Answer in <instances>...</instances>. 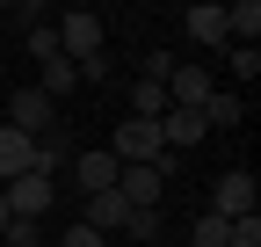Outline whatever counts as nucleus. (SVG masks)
<instances>
[{"label": "nucleus", "instance_id": "1", "mask_svg": "<svg viewBox=\"0 0 261 247\" xmlns=\"http://www.w3.org/2000/svg\"><path fill=\"white\" fill-rule=\"evenodd\" d=\"M58 51L73 58V66H87V58H102V51H109V37H102V15H87V8L58 15Z\"/></svg>", "mask_w": 261, "mask_h": 247}, {"label": "nucleus", "instance_id": "2", "mask_svg": "<svg viewBox=\"0 0 261 247\" xmlns=\"http://www.w3.org/2000/svg\"><path fill=\"white\" fill-rule=\"evenodd\" d=\"M8 124L22 138H44V131H58V102L44 95V87H15L8 95Z\"/></svg>", "mask_w": 261, "mask_h": 247}, {"label": "nucleus", "instance_id": "3", "mask_svg": "<svg viewBox=\"0 0 261 247\" xmlns=\"http://www.w3.org/2000/svg\"><path fill=\"white\" fill-rule=\"evenodd\" d=\"M109 153H116L123 167H152L167 145H160V124H138V116H123V131L109 138Z\"/></svg>", "mask_w": 261, "mask_h": 247}, {"label": "nucleus", "instance_id": "4", "mask_svg": "<svg viewBox=\"0 0 261 247\" xmlns=\"http://www.w3.org/2000/svg\"><path fill=\"white\" fill-rule=\"evenodd\" d=\"M0 196H8V218H44L51 196H58V182H51V175H15Z\"/></svg>", "mask_w": 261, "mask_h": 247}, {"label": "nucleus", "instance_id": "5", "mask_svg": "<svg viewBox=\"0 0 261 247\" xmlns=\"http://www.w3.org/2000/svg\"><path fill=\"white\" fill-rule=\"evenodd\" d=\"M254 175L247 167H232V175H218V189H211V218H247V211H254Z\"/></svg>", "mask_w": 261, "mask_h": 247}, {"label": "nucleus", "instance_id": "6", "mask_svg": "<svg viewBox=\"0 0 261 247\" xmlns=\"http://www.w3.org/2000/svg\"><path fill=\"white\" fill-rule=\"evenodd\" d=\"M116 175H123V160H116L109 145H94V153H80V160H73V182H80L87 196H102V189H116Z\"/></svg>", "mask_w": 261, "mask_h": 247}, {"label": "nucleus", "instance_id": "7", "mask_svg": "<svg viewBox=\"0 0 261 247\" xmlns=\"http://www.w3.org/2000/svg\"><path fill=\"white\" fill-rule=\"evenodd\" d=\"M203 138H211L203 131V109H167V116H160V145H167V153H189Z\"/></svg>", "mask_w": 261, "mask_h": 247}, {"label": "nucleus", "instance_id": "8", "mask_svg": "<svg viewBox=\"0 0 261 247\" xmlns=\"http://www.w3.org/2000/svg\"><path fill=\"white\" fill-rule=\"evenodd\" d=\"M15 175H37V138H22L15 124H0V182Z\"/></svg>", "mask_w": 261, "mask_h": 247}, {"label": "nucleus", "instance_id": "9", "mask_svg": "<svg viewBox=\"0 0 261 247\" xmlns=\"http://www.w3.org/2000/svg\"><path fill=\"white\" fill-rule=\"evenodd\" d=\"M160 189H167V182H160L152 167H123V175H116V196H123L130 211H160Z\"/></svg>", "mask_w": 261, "mask_h": 247}, {"label": "nucleus", "instance_id": "10", "mask_svg": "<svg viewBox=\"0 0 261 247\" xmlns=\"http://www.w3.org/2000/svg\"><path fill=\"white\" fill-rule=\"evenodd\" d=\"M123 218H130V204H123L116 189H102V196H80V226H94V233H123Z\"/></svg>", "mask_w": 261, "mask_h": 247}, {"label": "nucleus", "instance_id": "11", "mask_svg": "<svg viewBox=\"0 0 261 247\" xmlns=\"http://www.w3.org/2000/svg\"><path fill=\"white\" fill-rule=\"evenodd\" d=\"M37 87H44L51 102H65V95H73V87H80V66H73V58L58 51V58H44V66H37Z\"/></svg>", "mask_w": 261, "mask_h": 247}, {"label": "nucleus", "instance_id": "12", "mask_svg": "<svg viewBox=\"0 0 261 247\" xmlns=\"http://www.w3.org/2000/svg\"><path fill=\"white\" fill-rule=\"evenodd\" d=\"M167 109H174V102H167L160 80H130V116H138V124H160Z\"/></svg>", "mask_w": 261, "mask_h": 247}, {"label": "nucleus", "instance_id": "13", "mask_svg": "<svg viewBox=\"0 0 261 247\" xmlns=\"http://www.w3.org/2000/svg\"><path fill=\"white\" fill-rule=\"evenodd\" d=\"M225 37H240V44L261 37V0H232V8H225Z\"/></svg>", "mask_w": 261, "mask_h": 247}, {"label": "nucleus", "instance_id": "14", "mask_svg": "<svg viewBox=\"0 0 261 247\" xmlns=\"http://www.w3.org/2000/svg\"><path fill=\"white\" fill-rule=\"evenodd\" d=\"M189 37H196V44H225V8H211V0L189 8Z\"/></svg>", "mask_w": 261, "mask_h": 247}, {"label": "nucleus", "instance_id": "15", "mask_svg": "<svg viewBox=\"0 0 261 247\" xmlns=\"http://www.w3.org/2000/svg\"><path fill=\"white\" fill-rule=\"evenodd\" d=\"M232 124H240V95L211 87V102H203V131H232Z\"/></svg>", "mask_w": 261, "mask_h": 247}, {"label": "nucleus", "instance_id": "16", "mask_svg": "<svg viewBox=\"0 0 261 247\" xmlns=\"http://www.w3.org/2000/svg\"><path fill=\"white\" fill-rule=\"evenodd\" d=\"M22 44H29V58H37V66H44V58H58V22H37Z\"/></svg>", "mask_w": 261, "mask_h": 247}, {"label": "nucleus", "instance_id": "17", "mask_svg": "<svg viewBox=\"0 0 261 247\" xmlns=\"http://www.w3.org/2000/svg\"><path fill=\"white\" fill-rule=\"evenodd\" d=\"M225 247H261V211H247V218L225 226Z\"/></svg>", "mask_w": 261, "mask_h": 247}, {"label": "nucleus", "instance_id": "18", "mask_svg": "<svg viewBox=\"0 0 261 247\" xmlns=\"http://www.w3.org/2000/svg\"><path fill=\"white\" fill-rule=\"evenodd\" d=\"M0 240H8V247H44V226H37V218H8Z\"/></svg>", "mask_w": 261, "mask_h": 247}, {"label": "nucleus", "instance_id": "19", "mask_svg": "<svg viewBox=\"0 0 261 247\" xmlns=\"http://www.w3.org/2000/svg\"><path fill=\"white\" fill-rule=\"evenodd\" d=\"M225 226H232V218H211V211H203V218H196V233H189V240H196V247H225Z\"/></svg>", "mask_w": 261, "mask_h": 247}, {"label": "nucleus", "instance_id": "20", "mask_svg": "<svg viewBox=\"0 0 261 247\" xmlns=\"http://www.w3.org/2000/svg\"><path fill=\"white\" fill-rule=\"evenodd\" d=\"M123 233H130V240H160V211H130Z\"/></svg>", "mask_w": 261, "mask_h": 247}, {"label": "nucleus", "instance_id": "21", "mask_svg": "<svg viewBox=\"0 0 261 247\" xmlns=\"http://www.w3.org/2000/svg\"><path fill=\"white\" fill-rule=\"evenodd\" d=\"M254 73H261V51L240 44V51H232V80H254Z\"/></svg>", "mask_w": 261, "mask_h": 247}, {"label": "nucleus", "instance_id": "22", "mask_svg": "<svg viewBox=\"0 0 261 247\" xmlns=\"http://www.w3.org/2000/svg\"><path fill=\"white\" fill-rule=\"evenodd\" d=\"M138 73H145V80H167V73H174V51H145Z\"/></svg>", "mask_w": 261, "mask_h": 247}, {"label": "nucleus", "instance_id": "23", "mask_svg": "<svg viewBox=\"0 0 261 247\" xmlns=\"http://www.w3.org/2000/svg\"><path fill=\"white\" fill-rule=\"evenodd\" d=\"M65 247H102V233H94V226H80V218H73V226H65Z\"/></svg>", "mask_w": 261, "mask_h": 247}, {"label": "nucleus", "instance_id": "24", "mask_svg": "<svg viewBox=\"0 0 261 247\" xmlns=\"http://www.w3.org/2000/svg\"><path fill=\"white\" fill-rule=\"evenodd\" d=\"M0 233H8V196H0Z\"/></svg>", "mask_w": 261, "mask_h": 247}]
</instances>
